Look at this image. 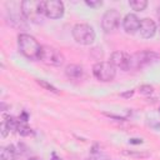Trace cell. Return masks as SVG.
<instances>
[{
  "label": "cell",
  "mask_w": 160,
  "mask_h": 160,
  "mask_svg": "<svg viewBox=\"0 0 160 160\" xmlns=\"http://www.w3.org/2000/svg\"><path fill=\"white\" fill-rule=\"evenodd\" d=\"M134 95V90H129V91H126V92H122L121 94V96L122 98H131Z\"/></svg>",
  "instance_id": "25"
},
{
  "label": "cell",
  "mask_w": 160,
  "mask_h": 160,
  "mask_svg": "<svg viewBox=\"0 0 160 160\" xmlns=\"http://www.w3.org/2000/svg\"><path fill=\"white\" fill-rule=\"evenodd\" d=\"M39 60H41L44 64L51 65V66H60L64 64V55L55 48L44 45L41 48V52L39 56Z\"/></svg>",
  "instance_id": "6"
},
{
  "label": "cell",
  "mask_w": 160,
  "mask_h": 160,
  "mask_svg": "<svg viewBox=\"0 0 160 160\" xmlns=\"http://www.w3.org/2000/svg\"><path fill=\"white\" fill-rule=\"evenodd\" d=\"M160 59V55L152 50H142L131 55V69H142Z\"/></svg>",
  "instance_id": "4"
},
{
  "label": "cell",
  "mask_w": 160,
  "mask_h": 160,
  "mask_svg": "<svg viewBox=\"0 0 160 160\" xmlns=\"http://www.w3.org/2000/svg\"><path fill=\"white\" fill-rule=\"evenodd\" d=\"M36 82L40 85V86H42L44 89H46V90H49V91H51V92H54V94H59V90L54 86V85H51V84H49L48 81H45V80H36Z\"/></svg>",
  "instance_id": "18"
},
{
  "label": "cell",
  "mask_w": 160,
  "mask_h": 160,
  "mask_svg": "<svg viewBox=\"0 0 160 160\" xmlns=\"http://www.w3.org/2000/svg\"><path fill=\"white\" fill-rule=\"evenodd\" d=\"M19 121H21V122H26V121H28V114H26L25 111H22L21 116L19 118Z\"/></svg>",
  "instance_id": "24"
},
{
  "label": "cell",
  "mask_w": 160,
  "mask_h": 160,
  "mask_svg": "<svg viewBox=\"0 0 160 160\" xmlns=\"http://www.w3.org/2000/svg\"><path fill=\"white\" fill-rule=\"evenodd\" d=\"M159 112H160V108H159Z\"/></svg>",
  "instance_id": "28"
},
{
  "label": "cell",
  "mask_w": 160,
  "mask_h": 160,
  "mask_svg": "<svg viewBox=\"0 0 160 160\" xmlns=\"http://www.w3.org/2000/svg\"><path fill=\"white\" fill-rule=\"evenodd\" d=\"M130 6L132 8V10H136V11H142L146 5H148V1L146 0H131L129 1Z\"/></svg>",
  "instance_id": "17"
},
{
  "label": "cell",
  "mask_w": 160,
  "mask_h": 160,
  "mask_svg": "<svg viewBox=\"0 0 160 160\" xmlns=\"http://www.w3.org/2000/svg\"><path fill=\"white\" fill-rule=\"evenodd\" d=\"M16 132L20 134L21 136H30V135H34V130L29 126H26L25 124H22L21 121H19V125H18V129H16Z\"/></svg>",
  "instance_id": "14"
},
{
  "label": "cell",
  "mask_w": 160,
  "mask_h": 160,
  "mask_svg": "<svg viewBox=\"0 0 160 160\" xmlns=\"http://www.w3.org/2000/svg\"><path fill=\"white\" fill-rule=\"evenodd\" d=\"M122 28L126 34H135L140 28V19L135 14H128L122 20Z\"/></svg>",
  "instance_id": "11"
},
{
  "label": "cell",
  "mask_w": 160,
  "mask_h": 160,
  "mask_svg": "<svg viewBox=\"0 0 160 160\" xmlns=\"http://www.w3.org/2000/svg\"><path fill=\"white\" fill-rule=\"evenodd\" d=\"M110 62L114 65V68L120 70H129L131 69V55L124 51H115L111 54Z\"/></svg>",
  "instance_id": "9"
},
{
  "label": "cell",
  "mask_w": 160,
  "mask_h": 160,
  "mask_svg": "<svg viewBox=\"0 0 160 160\" xmlns=\"http://www.w3.org/2000/svg\"><path fill=\"white\" fill-rule=\"evenodd\" d=\"M152 91H154V88H152L151 85H141V86L139 88V92L142 94V95H145V96L152 94Z\"/></svg>",
  "instance_id": "19"
},
{
  "label": "cell",
  "mask_w": 160,
  "mask_h": 160,
  "mask_svg": "<svg viewBox=\"0 0 160 160\" xmlns=\"http://www.w3.org/2000/svg\"><path fill=\"white\" fill-rule=\"evenodd\" d=\"M21 11L26 20L31 22H40L44 14V1L25 0L21 2Z\"/></svg>",
  "instance_id": "2"
},
{
  "label": "cell",
  "mask_w": 160,
  "mask_h": 160,
  "mask_svg": "<svg viewBox=\"0 0 160 160\" xmlns=\"http://www.w3.org/2000/svg\"><path fill=\"white\" fill-rule=\"evenodd\" d=\"M85 4H86V5H89L90 8H98V6H100V5L102 4V1H100V0H96V1L86 0V1H85Z\"/></svg>",
  "instance_id": "21"
},
{
  "label": "cell",
  "mask_w": 160,
  "mask_h": 160,
  "mask_svg": "<svg viewBox=\"0 0 160 160\" xmlns=\"http://www.w3.org/2000/svg\"><path fill=\"white\" fill-rule=\"evenodd\" d=\"M130 144H134V145H138V144H141L142 142V139H139V138H132L129 140Z\"/></svg>",
  "instance_id": "23"
},
{
  "label": "cell",
  "mask_w": 160,
  "mask_h": 160,
  "mask_svg": "<svg viewBox=\"0 0 160 160\" xmlns=\"http://www.w3.org/2000/svg\"><path fill=\"white\" fill-rule=\"evenodd\" d=\"M44 14L49 19H60L64 15V4L60 0L44 1Z\"/></svg>",
  "instance_id": "8"
},
{
  "label": "cell",
  "mask_w": 160,
  "mask_h": 160,
  "mask_svg": "<svg viewBox=\"0 0 160 160\" xmlns=\"http://www.w3.org/2000/svg\"><path fill=\"white\" fill-rule=\"evenodd\" d=\"M124 155L130 156V158H136V159H146L150 156V154L148 151H129V150H124L122 151Z\"/></svg>",
  "instance_id": "15"
},
{
  "label": "cell",
  "mask_w": 160,
  "mask_h": 160,
  "mask_svg": "<svg viewBox=\"0 0 160 160\" xmlns=\"http://www.w3.org/2000/svg\"><path fill=\"white\" fill-rule=\"evenodd\" d=\"M85 160H110L108 155L105 154H101V152H98V154H92L90 158H86Z\"/></svg>",
  "instance_id": "20"
},
{
  "label": "cell",
  "mask_w": 160,
  "mask_h": 160,
  "mask_svg": "<svg viewBox=\"0 0 160 160\" xmlns=\"http://www.w3.org/2000/svg\"><path fill=\"white\" fill-rule=\"evenodd\" d=\"M15 156H16V150H15L14 145H8V146L2 148L0 151L1 160H14Z\"/></svg>",
  "instance_id": "13"
},
{
  "label": "cell",
  "mask_w": 160,
  "mask_h": 160,
  "mask_svg": "<svg viewBox=\"0 0 160 160\" xmlns=\"http://www.w3.org/2000/svg\"><path fill=\"white\" fill-rule=\"evenodd\" d=\"M0 131H1V136H2V138H5V136L8 135V132H10L9 129H8V126H6V124H5L4 121H2L1 125H0Z\"/></svg>",
  "instance_id": "22"
},
{
  "label": "cell",
  "mask_w": 160,
  "mask_h": 160,
  "mask_svg": "<svg viewBox=\"0 0 160 160\" xmlns=\"http://www.w3.org/2000/svg\"><path fill=\"white\" fill-rule=\"evenodd\" d=\"M50 160H61V159H60V158H58V156H56V154H52V158H51Z\"/></svg>",
  "instance_id": "26"
},
{
  "label": "cell",
  "mask_w": 160,
  "mask_h": 160,
  "mask_svg": "<svg viewBox=\"0 0 160 160\" xmlns=\"http://www.w3.org/2000/svg\"><path fill=\"white\" fill-rule=\"evenodd\" d=\"M18 46L20 52L31 60H39L40 52H41V45L38 42V40L29 35V34H19L18 36Z\"/></svg>",
  "instance_id": "1"
},
{
  "label": "cell",
  "mask_w": 160,
  "mask_h": 160,
  "mask_svg": "<svg viewBox=\"0 0 160 160\" xmlns=\"http://www.w3.org/2000/svg\"><path fill=\"white\" fill-rule=\"evenodd\" d=\"M65 75L70 80H80L84 76V69L80 65L76 64H70L65 68Z\"/></svg>",
  "instance_id": "12"
},
{
  "label": "cell",
  "mask_w": 160,
  "mask_h": 160,
  "mask_svg": "<svg viewBox=\"0 0 160 160\" xmlns=\"http://www.w3.org/2000/svg\"><path fill=\"white\" fill-rule=\"evenodd\" d=\"M74 40L80 45H90L95 40V31L89 24H76L72 28Z\"/></svg>",
  "instance_id": "3"
},
{
  "label": "cell",
  "mask_w": 160,
  "mask_h": 160,
  "mask_svg": "<svg viewBox=\"0 0 160 160\" xmlns=\"http://www.w3.org/2000/svg\"><path fill=\"white\" fill-rule=\"evenodd\" d=\"M29 160H40V159H39V158H30Z\"/></svg>",
  "instance_id": "27"
},
{
  "label": "cell",
  "mask_w": 160,
  "mask_h": 160,
  "mask_svg": "<svg viewBox=\"0 0 160 160\" xmlns=\"http://www.w3.org/2000/svg\"><path fill=\"white\" fill-rule=\"evenodd\" d=\"M4 119L5 120H2V121L6 124L9 131H16L18 125H19V120H15L12 116H4Z\"/></svg>",
  "instance_id": "16"
},
{
  "label": "cell",
  "mask_w": 160,
  "mask_h": 160,
  "mask_svg": "<svg viewBox=\"0 0 160 160\" xmlns=\"http://www.w3.org/2000/svg\"><path fill=\"white\" fill-rule=\"evenodd\" d=\"M120 20H121V16H120V12L116 10V9H109L104 16H102V20H101V26H102V30L105 32H112L114 30H116L120 25Z\"/></svg>",
  "instance_id": "7"
},
{
  "label": "cell",
  "mask_w": 160,
  "mask_h": 160,
  "mask_svg": "<svg viewBox=\"0 0 160 160\" xmlns=\"http://www.w3.org/2000/svg\"><path fill=\"white\" fill-rule=\"evenodd\" d=\"M139 32L140 36L144 39H150L155 35L156 32V24L152 19L150 18H145L142 20H140V28H139Z\"/></svg>",
  "instance_id": "10"
},
{
  "label": "cell",
  "mask_w": 160,
  "mask_h": 160,
  "mask_svg": "<svg viewBox=\"0 0 160 160\" xmlns=\"http://www.w3.org/2000/svg\"><path fill=\"white\" fill-rule=\"evenodd\" d=\"M92 74L98 80L108 82L114 80L116 70L110 61H99L92 66Z\"/></svg>",
  "instance_id": "5"
}]
</instances>
